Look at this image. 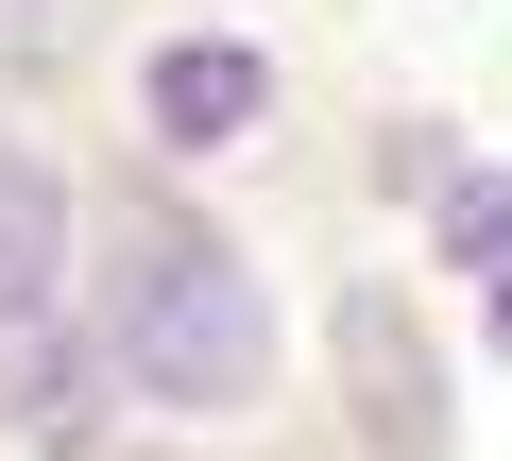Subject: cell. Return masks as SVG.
Listing matches in <instances>:
<instances>
[{
	"mask_svg": "<svg viewBox=\"0 0 512 461\" xmlns=\"http://www.w3.org/2000/svg\"><path fill=\"white\" fill-rule=\"evenodd\" d=\"M120 376L171 393V410H239L274 376V308H256V257L188 205H120Z\"/></svg>",
	"mask_w": 512,
	"mask_h": 461,
	"instance_id": "cell-1",
	"label": "cell"
},
{
	"mask_svg": "<svg viewBox=\"0 0 512 461\" xmlns=\"http://www.w3.org/2000/svg\"><path fill=\"white\" fill-rule=\"evenodd\" d=\"M342 410H359L376 461H444V359H427V325H410L376 274L342 291Z\"/></svg>",
	"mask_w": 512,
	"mask_h": 461,
	"instance_id": "cell-2",
	"label": "cell"
},
{
	"mask_svg": "<svg viewBox=\"0 0 512 461\" xmlns=\"http://www.w3.org/2000/svg\"><path fill=\"white\" fill-rule=\"evenodd\" d=\"M137 120H154L171 154H222V137H256V120H274V69H256L239 35H171V52L137 69Z\"/></svg>",
	"mask_w": 512,
	"mask_h": 461,
	"instance_id": "cell-3",
	"label": "cell"
},
{
	"mask_svg": "<svg viewBox=\"0 0 512 461\" xmlns=\"http://www.w3.org/2000/svg\"><path fill=\"white\" fill-rule=\"evenodd\" d=\"M0 427H18V444H103V342H69L52 308H18V325H0Z\"/></svg>",
	"mask_w": 512,
	"mask_h": 461,
	"instance_id": "cell-4",
	"label": "cell"
},
{
	"mask_svg": "<svg viewBox=\"0 0 512 461\" xmlns=\"http://www.w3.org/2000/svg\"><path fill=\"white\" fill-rule=\"evenodd\" d=\"M52 257H69V188H52L35 154H0V325L52 308Z\"/></svg>",
	"mask_w": 512,
	"mask_h": 461,
	"instance_id": "cell-5",
	"label": "cell"
},
{
	"mask_svg": "<svg viewBox=\"0 0 512 461\" xmlns=\"http://www.w3.org/2000/svg\"><path fill=\"white\" fill-rule=\"evenodd\" d=\"M427 222H444V257H461V274H512V171H444Z\"/></svg>",
	"mask_w": 512,
	"mask_h": 461,
	"instance_id": "cell-6",
	"label": "cell"
},
{
	"mask_svg": "<svg viewBox=\"0 0 512 461\" xmlns=\"http://www.w3.org/2000/svg\"><path fill=\"white\" fill-rule=\"evenodd\" d=\"M495 342H512V274H495Z\"/></svg>",
	"mask_w": 512,
	"mask_h": 461,
	"instance_id": "cell-7",
	"label": "cell"
}]
</instances>
